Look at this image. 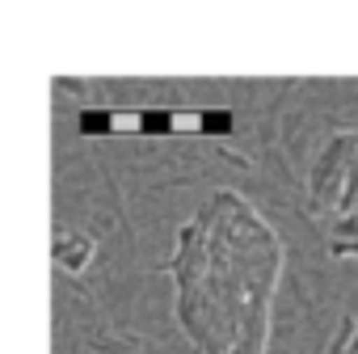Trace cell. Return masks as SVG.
<instances>
[{"mask_svg": "<svg viewBox=\"0 0 358 354\" xmlns=\"http://www.w3.org/2000/svg\"><path fill=\"white\" fill-rule=\"evenodd\" d=\"M354 169H358V131L333 135L320 148V156L312 160V173H308V194H312L316 211H337L341 207V194L350 186Z\"/></svg>", "mask_w": 358, "mask_h": 354, "instance_id": "1", "label": "cell"}, {"mask_svg": "<svg viewBox=\"0 0 358 354\" xmlns=\"http://www.w3.org/2000/svg\"><path fill=\"white\" fill-rule=\"evenodd\" d=\"M51 257H55L59 270L80 274V270L97 257V241L85 236V232H55V241H51Z\"/></svg>", "mask_w": 358, "mask_h": 354, "instance_id": "2", "label": "cell"}, {"mask_svg": "<svg viewBox=\"0 0 358 354\" xmlns=\"http://www.w3.org/2000/svg\"><path fill=\"white\" fill-rule=\"evenodd\" d=\"M80 135H114V110H80Z\"/></svg>", "mask_w": 358, "mask_h": 354, "instance_id": "3", "label": "cell"}, {"mask_svg": "<svg viewBox=\"0 0 358 354\" xmlns=\"http://www.w3.org/2000/svg\"><path fill=\"white\" fill-rule=\"evenodd\" d=\"M236 114L232 110H203V135H232Z\"/></svg>", "mask_w": 358, "mask_h": 354, "instance_id": "4", "label": "cell"}]
</instances>
